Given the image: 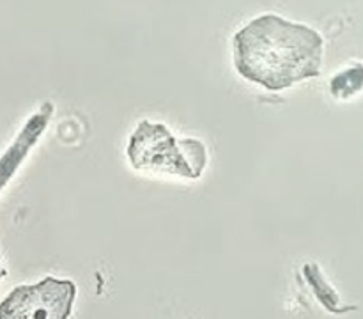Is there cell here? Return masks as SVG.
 Instances as JSON below:
<instances>
[{"instance_id":"1","label":"cell","mask_w":363,"mask_h":319,"mask_svg":"<svg viewBox=\"0 0 363 319\" xmlns=\"http://www.w3.org/2000/svg\"><path fill=\"white\" fill-rule=\"evenodd\" d=\"M323 57L325 39L315 28L273 13L250 20L233 38L238 74L268 91L318 78Z\"/></svg>"},{"instance_id":"2","label":"cell","mask_w":363,"mask_h":319,"mask_svg":"<svg viewBox=\"0 0 363 319\" xmlns=\"http://www.w3.org/2000/svg\"><path fill=\"white\" fill-rule=\"evenodd\" d=\"M126 156L135 170L199 179L208 165V149L201 138H176L162 123L140 121L128 140Z\"/></svg>"},{"instance_id":"3","label":"cell","mask_w":363,"mask_h":319,"mask_svg":"<svg viewBox=\"0 0 363 319\" xmlns=\"http://www.w3.org/2000/svg\"><path fill=\"white\" fill-rule=\"evenodd\" d=\"M77 300L71 279L45 276L16 286L0 301V319H69Z\"/></svg>"},{"instance_id":"4","label":"cell","mask_w":363,"mask_h":319,"mask_svg":"<svg viewBox=\"0 0 363 319\" xmlns=\"http://www.w3.org/2000/svg\"><path fill=\"white\" fill-rule=\"evenodd\" d=\"M53 110H55L53 103H43L41 108L25 123V126L21 128V131L14 138L11 147L2 155V158H0V191L9 183L14 172L20 169V165L25 162V158H27L30 149L35 145V142L45 133L46 126L50 123V117L53 116Z\"/></svg>"},{"instance_id":"5","label":"cell","mask_w":363,"mask_h":319,"mask_svg":"<svg viewBox=\"0 0 363 319\" xmlns=\"http://www.w3.org/2000/svg\"><path fill=\"white\" fill-rule=\"evenodd\" d=\"M363 91V64L354 62L339 71L330 82V92L335 99H350Z\"/></svg>"},{"instance_id":"6","label":"cell","mask_w":363,"mask_h":319,"mask_svg":"<svg viewBox=\"0 0 363 319\" xmlns=\"http://www.w3.org/2000/svg\"><path fill=\"white\" fill-rule=\"evenodd\" d=\"M303 275L305 279H307V282L312 286V289H314L315 296L319 298V301H321L328 310L339 312V308H337L339 307V294H337L335 291L332 289V286L326 282L321 269H319L315 264H305Z\"/></svg>"},{"instance_id":"7","label":"cell","mask_w":363,"mask_h":319,"mask_svg":"<svg viewBox=\"0 0 363 319\" xmlns=\"http://www.w3.org/2000/svg\"><path fill=\"white\" fill-rule=\"evenodd\" d=\"M6 275H7V269L4 268V266H2V262H0V280H2L4 276H6Z\"/></svg>"}]
</instances>
